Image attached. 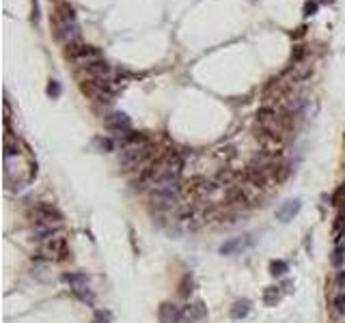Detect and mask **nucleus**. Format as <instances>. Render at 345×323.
<instances>
[{"instance_id":"nucleus-1","label":"nucleus","mask_w":345,"mask_h":323,"mask_svg":"<svg viewBox=\"0 0 345 323\" xmlns=\"http://www.w3.org/2000/svg\"><path fill=\"white\" fill-rule=\"evenodd\" d=\"M50 26L54 30V37L58 41H65V43H76L78 41V26H76V13H74V6L69 2H56L54 11H52V17H50Z\"/></svg>"},{"instance_id":"nucleus-2","label":"nucleus","mask_w":345,"mask_h":323,"mask_svg":"<svg viewBox=\"0 0 345 323\" xmlns=\"http://www.w3.org/2000/svg\"><path fill=\"white\" fill-rule=\"evenodd\" d=\"M28 218L35 222V226H48L54 229L63 222V213L50 203H35L28 207Z\"/></svg>"},{"instance_id":"nucleus-3","label":"nucleus","mask_w":345,"mask_h":323,"mask_svg":"<svg viewBox=\"0 0 345 323\" xmlns=\"http://www.w3.org/2000/svg\"><path fill=\"white\" fill-rule=\"evenodd\" d=\"M39 256L45 258V261H65L69 256V243L63 235H52L50 239H45L41 250H39Z\"/></svg>"},{"instance_id":"nucleus-4","label":"nucleus","mask_w":345,"mask_h":323,"mask_svg":"<svg viewBox=\"0 0 345 323\" xmlns=\"http://www.w3.org/2000/svg\"><path fill=\"white\" fill-rule=\"evenodd\" d=\"M63 280L69 284L71 291L78 300L87 302V304H93L95 297H93V291L89 287V278L87 274H80V271H69V274H63Z\"/></svg>"},{"instance_id":"nucleus-5","label":"nucleus","mask_w":345,"mask_h":323,"mask_svg":"<svg viewBox=\"0 0 345 323\" xmlns=\"http://www.w3.org/2000/svg\"><path fill=\"white\" fill-rule=\"evenodd\" d=\"M65 58H69V61H76V63H93L97 58H102V52L100 48H95V45H87V43H69L65 45Z\"/></svg>"},{"instance_id":"nucleus-6","label":"nucleus","mask_w":345,"mask_h":323,"mask_svg":"<svg viewBox=\"0 0 345 323\" xmlns=\"http://www.w3.org/2000/svg\"><path fill=\"white\" fill-rule=\"evenodd\" d=\"M82 74L87 76L84 80H110L113 67H110L104 58H97V61H93V63L82 65Z\"/></svg>"},{"instance_id":"nucleus-7","label":"nucleus","mask_w":345,"mask_h":323,"mask_svg":"<svg viewBox=\"0 0 345 323\" xmlns=\"http://www.w3.org/2000/svg\"><path fill=\"white\" fill-rule=\"evenodd\" d=\"M106 127L113 129L116 134L125 136V134L132 132V121H129V116L123 114V112H113V114H108V119H106Z\"/></svg>"},{"instance_id":"nucleus-8","label":"nucleus","mask_w":345,"mask_h":323,"mask_svg":"<svg viewBox=\"0 0 345 323\" xmlns=\"http://www.w3.org/2000/svg\"><path fill=\"white\" fill-rule=\"evenodd\" d=\"M158 317H160V323H179L184 319V310L171 302H164L158 308Z\"/></svg>"},{"instance_id":"nucleus-9","label":"nucleus","mask_w":345,"mask_h":323,"mask_svg":"<svg viewBox=\"0 0 345 323\" xmlns=\"http://www.w3.org/2000/svg\"><path fill=\"white\" fill-rule=\"evenodd\" d=\"M207 315V306L203 302H192L184 308V321L186 323H197Z\"/></svg>"},{"instance_id":"nucleus-10","label":"nucleus","mask_w":345,"mask_h":323,"mask_svg":"<svg viewBox=\"0 0 345 323\" xmlns=\"http://www.w3.org/2000/svg\"><path fill=\"white\" fill-rule=\"evenodd\" d=\"M298 211H300V200H289V203H285L283 207L276 209V218L283 220V222H289V220H294Z\"/></svg>"},{"instance_id":"nucleus-11","label":"nucleus","mask_w":345,"mask_h":323,"mask_svg":"<svg viewBox=\"0 0 345 323\" xmlns=\"http://www.w3.org/2000/svg\"><path fill=\"white\" fill-rule=\"evenodd\" d=\"M250 245V237H239V239H233V242H227L220 245V252L223 254H233V252H237V250H244V248H248Z\"/></svg>"},{"instance_id":"nucleus-12","label":"nucleus","mask_w":345,"mask_h":323,"mask_svg":"<svg viewBox=\"0 0 345 323\" xmlns=\"http://www.w3.org/2000/svg\"><path fill=\"white\" fill-rule=\"evenodd\" d=\"M281 297H283L281 287H265V291H263V302L268 304V306H276V304L281 302Z\"/></svg>"},{"instance_id":"nucleus-13","label":"nucleus","mask_w":345,"mask_h":323,"mask_svg":"<svg viewBox=\"0 0 345 323\" xmlns=\"http://www.w3.org/2000/svg\"><path fill=\"white\" fill-rule=\"evenodd\" d=\"M248 313H250V302L248 300L235 302V304H233V308H231V317H233V319H244Z\"/></svg>"},{"instance_id":"nucleus-14","label":"nucleus","mask_w":345,"mask_h":323,"mask_svg":"<svg viewBox=\"0 0 345 323\" xmlns=\"http://www.w3.org/2000/svg\"><path fill=\"white\" fill-rule=\"evenodd\" d=\"M335 237L337 239L345 237V207H341L339 216H337V220H335Z\"/></svg>"},{"instance_id":"nucleus-15","label":"nucleus","mask_w":345,"mask_h":323,"mask_svg":"<svg viewBox=\"0 0 345 323\" xmlns=\"http://www.w3.org/2000/svg\"><path fill=\"white\" fill-rule=\"evenodd\" d=\"M93 145L100 149V151H113L115 149V142L110 138H104V136H97V138L93 140Z\"/></svg>"},{"instance_id":"nucleus-16","label":"nucleus","mask_w":345,"mask_h":323,"mask_svg":"<svg viewBox=\"0 0 345 323\" xmlns=\"http://www.w3.org/2000/svg\"><path fill=\"white\" fill-rule=\"evenodd\" d=\"M287 271V263L285 261H272L270 263V274L272 276H283Z\"/></svg>"},{"instance_id":"nucleus-17","label":"nucleus","mask_w":345,"mask_h":323,"mask_svg":"<svg viewBox=\"0 0 345 323\" xmlns=\"http://www.w3.org/2000/svg\"><path fill=\"white\" fill-rule=\"evenodd\" d=\"M333 205H337V207H345V183L339 185V187L335 190V194H333Z\"/></svg>"},{"instance_id":"nucleus-18","label":"nucleus","mask_w":345,"mask_h":323,"mask_svg":"<svg viewBox=\"0 0 345 323\" xmlns=\"http://www.w3.org/2000/svg\"><path fill=\"white\" fill-rule=\"evenodd\" d=\"M192 284H194V282H192V278L186 274V276H184V280H181V284H179V293L184 295V297H188V295L192 293Z\"/></svg>"},{"instance_id":"nucleus-19","label":"nucleus","mask_w":345,"mask_h":323,"mask_svg":"<svg viewBox=\"0 0 345 323\" xmlns=\"http://www.w3.org/2000/svg\"><path fill=\"white\" fill-rule=\"evenodd\" d=\"M304 54H307V48H304V45H296V48H294V52H291V63H294V65L302 63Z\"/></svg>"},{"instance_id":"nucleus-20","label":"nucleus","mask_w":345,"mask_h":323,"mask_svg":"<svg viewBox=\"0 0 345 323\" xmlns=\"http://www.w3.org/2000/svg\"><path fill=\"white\" fill-rule=\"evenodd\" d=\"M343 256H345V245L343 243H339L335 248V256H333V263L335 265H341L343 263Z\"/></svg>"},{"instance_id":"nucleus-21","label":"nucleus","mask_w":345,"mask_h":323,"mask_svg":"<svg viewBox=\"0 0 345 323\" xmlns=\"http://www.w3.org/2000/svg\"><path fill=\"white\" fill-rule=\"evenodd\" d=\"M110 319H113V317H110L108 310H97L93 323H110Z\"/></svg>"},{"instance_id":"nucleus-22","label":"nucleus","mask_w":345,"mask_h":323,"mask_svg":"<svg viewBox=\"0 0 345 323\" xmlns=\"http://www.w3.org/2000/svg\"><path fill=\"white\" fill-rule=\"evenodd\" d=\"M333 304H335V310H337V313L345 315V293H339V295H337Z\"/></svg>"},{"instance_id":"nucleus-23","label":"nucleus","mask_w":345,"mask_h":323,"mask_svg":"<svg viewBox=\"0 0 345 323\" xmlns=\"http://www.w3.org/2000/svg\"><path fill=\"white\" fill-rule=\"evenodd\" d=\"M45 90H48L50 97H58V95H61V84H58L56 80H50V84H48V88H45Z\"/></svg>"},{"instance_id":"nucleus-24","label":"nucleus","mask_w":345,"mask_h":323,"mask_svg":"<svg viewBox=\"0 0 345 323\" xmlns=\"http://www.w3.org/2000/svg\"><path fill=\"white\" fill-rule=\"evenodd\" d=\"M315 11H317V0H309L304 4V15H315Z\"/></svg>"},{"instance_id":"nucleus-25","label":"nucleus","mask_w":345,"mask_h":323,"mask_svg":"<svg viewBox=\"0 0 345 323\" xmlns=\"http://www.w3.org/2000/svg\"><path fill=\"white\" fill-rule=\"evenodd\" d=\"M32 22H39V2L37 0H32Z\"/></svg>"},{"instance_id":"nucleus-26","label":"nucleus","mask_w":345,"mask_h":323,"mask_svg":"<svg viewBox=\"0 0 345 323\" xmlns=\"http://www.w3.org/2000/svg\"><path fill=\"white\" fill-rule=\"evenodd\" d=\"M304 32H307V26H300V28H298V30H296L291 37H294V39H298V37H304Z\"/></svg>"},{"instance_id":"nucleus-27","label":"nucleus","mask_w":345,"mask_h":323,"mask_svg":"<svg viewBox=\"0 0 345 323\" xmlns=\"http://www.w3.org/2000/svg\"><path fill=\"white\" fill-rule=\"evenodd\" d=\"M339 284H345V271H343V274L339 276Z\"/></svg>"},{"instance_id":"nucleus-28","label":"nucleus","mask_w":345,"mask_h":323,"mask_svg":"<svg viewBox=\"0 0 345 323\" xmlns=\"http://www.w3.org/2000/svg\"><path fill=\"white\" fill-rule=\"evenodd\" d=\"M317 2H333V0H317Z\"/></svg>"}]
</instances>
